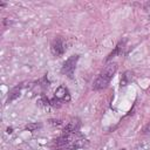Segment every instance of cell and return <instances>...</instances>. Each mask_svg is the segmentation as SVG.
Returning <instances> with one entry per match:
<instances>
[{
	"label": "cell",
	"instance_id": "cell-5",
	"mask_svg": "<svg viewBox=\"0 0 150 150\" xmlns=\"http://www.w3.org/2000/svg\"><path fill=\"white\" fill-rule=\"evenodd\" d=\"M80 128V121L79 120H71L70 122H68V124H66V127L63 128V135H70V134H75Z\"/></svg>",
	"mask_w": 150,
	"mask_h": 150
},
{
	"label": "cell",
	"instance_id": "cell-10",
	"mask_svg": "<svg viewBox=\"0 0 150 150\" xmlns=\"http://www.w3.org/2000/svg\"><path fill=\"white\" fill-rule=\"evenodd\" d=\"M39 127H40V124H38V123H29V124L26 125V129H27L28 131H34V130L38 129Z\"/></svg>",
	"mask_w": 150,
	"mask_h": 150
},
{
	"label": "cell",
	"instance_id": "cell-6",
	"mask_svg": "<svg viewBox=\"0 0 150 150\" xmlns=\"http://www.w3.org/2000/svg\"><path fill=\"white\" fill-rule=\"evenodd\" d=\"M20 88H14L11 93H9V95H8V98H7V103H11V102H13V101H15L19 96H20Z\"/></svg>",
	"mask_w": 150,
	"mask_h": 150
},
{
	"label": "cell",
	"instance_id": "cell-8",
	"mask_svg": "<svg viewBox=\"0 0 150 150\" xmlns=\"http://www.w3.org/2000/svg\"><path fill=\"white\" fill-rule=\"evenodd\" d=\"M131 73L130 71H127V73H124V75H122V79H121V87H124V86H127L130 81H131Z\"/></svg>",
	"mask_w": 150,
	"mask_h": 150
},
{
	"label": "cell",
	"instance_id": "cell-12",
	"mask_svg": "<svg viewBox=\"0 0 150 150\" xmlns=\"http://www.w3.org/2000/svg\"><path fill=\"white\" fill-rule=\"evenodd\" d=\"M143 131H144L145 134H150V123L144 128V130H143Z\"/></svg>",
	"mask_w": 150,
	"mask_h": 150
},
{
	"label": "cell",
	"instance_id": "cell-1",
	"mask_svg": "<svg viewBox=\"0 0 150 150\" xmlns=\"http://www.w3.org/2000/svg\"><path fill=\"white\" fill-rule=\"evenodd\" d=\"M116 70H117V63H115V62L108 63V64L102 69V71L98 74V76L96 77V80L94 81L93 89L100 90V89L105 88V87L108 86V83L110 82V80L112 79V76L115 75Z\"/></svg>",
	"mask_w": 150,
	"mask_h": 150
},
{
	"label": "cell",
	"instance_id": "cell-9",
	"mask_svg": "<svg viewBox=\"0 0 150 150\" xmlns=\"http://www.w3.org/2000/svg\"><path fill=\"white\" fill-rule=\"evenodd\" d=\"M38 105H39V107H42V108L48 107V105H50V101H49L45 95H42L41 98L38 100Z\"/></svg>",
	"mask_w": 150,
	"mask_h": 150
},
{
	"label": "cell",
	"instance_id": "cell-4",
	"mask_svg": "<svg viewBox=\"0 0 150 150\" xmlns=\"http://www.w3.org/2000/svg\"><path fill=\"white\" fill-rule=\"evenodd\" d=\"M55 98L60 100L61 102H62V101H69V100H70V95H69L68 89H67L64 86L57 87L56 90H55Z\"/></svg>",
	"mask_w": 150,
	"mask_h": 150
},
{
	"label": "cell",
	"instance_id": "cell-3",
	"mask_svg": "<svg viewBox=\"0 0 150 150\" xmlns=\"http://www.w3.org/2000/svg\"><path fill=\"white\" fill-rule=\"evenodd\" d=\"M77 60H79V55H73L70 56L62 66V69L61 71L68 76H71L74 70H75V67H76V63H77Z\"/></svg>",
	"mask_w": 150,
	"mask_h": 150
},
{
	"label": "cell",
	"instance_id": "cell-7",
	"mask_svg": "<svg viewBox=\"0 0 150 150\" xmlns=\"http://www.w3.org/2000/svg\"><path fill=\"white\" fill-rule=\"evenodd\" d=\"M123 45H124L123 42H120V43H118V45L115 47V49H114V50H112V52L109 54V56L107 57V60H110V59H111V57H114L116 54H121V50L123 49Z\"/></svg>",
	"mask_w": 150,
	"mask_h": 150
},
{
	"label": "cell",
	"instance_id": "cell-2",
	"mask_svg": "<svg viewBox=\"0 0 150 150\" xmlns=\"http://www.w3.org/2000/svg\"><path fill=\"white\" fill-rule=\"evenodd\" d=\"M50 50L53 53L54 56H61L64 54V52L67 50V42L63 38L57 36L53 40L52 46H50Z\"/></svg>",
	"mask_w": 150,
	"mask_h": 150
},
{
	"label": "cell",
	"instance_id": "cell-13",
	"mask_svg": "<svg viewBox=\"0 0 150 150\" xmlns=\"http://www.w3.org/2000/svg\"><path fill=\"white\" fill-rule=\"evenodd\" d=\"M50 123L54 124V125H55V124L59 125V124H61V121H59V120H57V121H50Z\"/></svg>",
	"mask_w": 150,
	"mask_h": 150
},
{
	"label": "cell",
	"instance_id": "cell-11",
	"mask_svg": "<svg viewBox=\"0 0 150 150\" xmlns=\"http://www.w3.org/2000/svg\"><path fill=\"white\" fill-rule=\"evenodd\" d=\"M61 101L60 100H57V98H53L52 101H50V105H53V107H60L61 104Z\"/></svg>",
	"mask_w": 150,
	"mask_h": 150
}]
</instances>
